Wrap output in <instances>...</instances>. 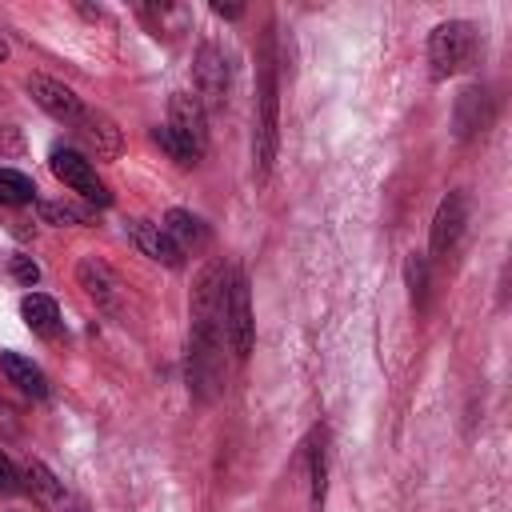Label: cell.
<instances>
[{
  "mask_svg": "<svg viewBox=\"0 0 512 512\" xmlns=\"http://www.w3.org/2000/svg\"><path fill=\"white\" fill-rule=\"evenodd\" d=\"M40 220L64 228V224H88L92 212L88 208H76V204H64V200H40Z\"/></svg>",
  "mask_w": 512,
  "mask_h": 512,
  "instance_id": "obj_21",
  "label": "cell"
},
{
  "mask_svg": "<svg viewBox=\"0 0 512 512\" xmlns=\"http://www.w3.org/2000/svg\"><path fill=\"white\" fill-rule=\"evenodd\" d=\"M224 300H228V268L208 264L192 288V336H188V388L200 400H212L220 392Z\"/></svg>",
  "mask_w": 512,
  "mask_h": 512,
  "instance_id": "obj_1",
  "label": "cell"
},
{
  "mask_svg": "<svg viewBox=\"0 0 512 512\" xmlns=\"http://www.w3.org/2000/svg\"><path fill=\"white\" fill-rule=\"evenodd\" d=\"M212 12H216V16H228V20H236L244 8H240V4H212Z\"/></svg>",
  "mask_w": 512,
  "mask_h": 512,
  "instance_id": "obj_27",
  "label": "cell"
},
{
  "mask_svg": "<svg viewBox=\"0 0 512 512\" xmlns=\"http://www.w3.org/2000/svg\"><path fill=\"white\" fill-rule=\"evenodd\" d=\"M48 164H52V172H56V180H64L72 192H80L88 204H112V196H108V188L100 184V176H96V168H92V160L88 156H80L76 148H52V156H48Z\"/></svg>",
  "mask_w": 512,
  "mask_h": 512,
  "instance_id": "obj_6",
  "label": "cell"
},
{
  "mask_svg": "<svg viewBox=\"0 0 512 512\" xmlns=\"http://www.w3.org/2000/svg\"><path fill=\"white\" fill-rule=\"evenodd\" d=\"M192 76H196V100L204 104V112H220L228 104V60L216 44H200Z\"/></svg>",
  "mask_w": 512,
  "mask_h": 512,
  "instance_id": "obj_7",
  "label": "cell"
},
{
  "mask_svg": "<svg viewBox=\"0 0 512 512\" xmlns=\"http://www.w3.org/2000/svg\"><path fill=\"white\" fill-rule=\"evenodd\" d=\"M0 152H24V140H20V128H12V124H0Z\"/></svg>",
  "mask_w": 512,
  "mask_h": 512,
  "instance_id": "obj_25",
  "label": "cell"
},
{
  "mask_svg": "<svg viewBox=\"0 0 512 512\" xmlns=\"http://www.w3.org/2000/svg\"><path fill=\"white\" fill-rule=\"evenodd\" d=\"M20 432V420H16V408L0 396V436H16Z\"/></svg>",
  "mask_w": 512,
  "mask_h": 512,
  "instance_id": "obj_26",
  "label": "cell"
},
{
  "mask_svg": "<svg viewBox=\"0 0 512 512\" xmlns=\"http://www.w3.org/2000/svg\"><path fill=\"white\" fill-rule=\"evenodd\" d=\"M464 224H468V196L464 192H448L440 204H436V216H432V256L436 260H448L464 236Z\"/></svg>",
  "mask_w": 512,
  "mask_h": 512,
  "instance_id": "obj_8",
  "label": "cell"
},
{
  "mask_svg": "<svg viewBox=\"0 0 512 512\" xmlns=\"http://www.w3.org/2000/svg\"><path fill=\"white\" fill-rule=\"evenodd\" d=\"M304 452H308V468H312V504L320 508L324 504V488H328V436H324V428H316L308 436Z\"/></svg>",
  "mask_w": 512,
  "mask_h": 512,
  "instance_id": "obj_18",
  "label": "cell"
},
{
  "mask_svg": "<svg viewBox=\"0 0 512 512\" xmlns=\"http://www.w3.org/2000/svg\"><path fill=\"white\" fill-rule=\"evenodd\" d=\"M472 52H476V28L468 20H444L428 36V64L436 80L460 72L472 60Z\"/></svg>",
  "mask_w": 512,
  "mask_h": 512,
  "instance_id": "obj_2",
  "label": "cell"
},
{
  "mask_svg": "<svg viewBox=\"0 0 512 512\" xmlns=\"http://www.w3.org/2000/svg\"><path fill=\"white\" fill-rule=\"evenodd\" d=\"M452 124H456V136H460V140H468V136L484 132V128L492 124V96H488V88L468 84V88L456 96Z\"/></svg>",
  "mask_w": 512,
  "mask_h": 512,
  "instance_id": "obj_11",
  "label": "cell"
},
{
  "mask_svg": "<svg viewBox=\"0 0 512 512\" xmlns=\"http://www.w3.org/2000/svg\"><path fill=\"white\" fill-rule=\"evenodd\" d=\"M20 488H28V496L40 500V504H48V508L64 500V484H60L40 460H28V464L20 468Z\"/></svg>",
  "mask_w": 512,
  "mask_h": 512,
  "instance_id": "obj_17",
  "label": "cell"
},
{
  "mask_svg": "<svg viewBox=\"0 0 512 512\" xmlns=\"http://www.w3.org/2000/svg\"><path fill=\"white\" fill-rule=\"evenodd\" d=\"M152 140H156V144H160V148H164V152H168L176 164H184V168H188V164H196V160L188 156V148H184V144H180V140H176V136H172L164 124H156V128H152Z\"/></svg>",
  "mask_w": 512,
  "mask_h": 512,
  "instance_id": "obj_22",
  "label": "cell"
},
{
  "mask_svg": "<svg viewBox=\"0 0 512 512\" xmlns=\"http://www.w3.org/2000/svg\"><path fill=\"white\" fill-rule=\"evenodd\" d=\"M76 132H80V136H84V144H88L96 156H104V160H116V156H120V148H124V136H120L116 120H112V116H104V112L84 108V116L76 120Z\"/></svg>",
  "mask_w": 512,
  "mask_h": 512,
  "instance_id": "obj_12",
  "label": "cell"
},
{
  "mask_svg": "<svg viewBox=\"0 0 512 512\" xmlns=\"http://www.w3.org/2000/svg\"><path fill=\"white\" fill-rule=\"evenodd\" d=\"M0 368H4L8 384H16L24 396H32V400H44V396H48V380H44V372H40L32 360H24V356H16V352H4V356H0Z\"/></svg>",
  "mask_w": 512,
  "mask_h": 512,
  "instance_id": "obj_16",
  "label": "cell"
},
{
  "mask_svg": "<svg viewBox=\"0 0 512 512\" xmlns=\"http://www.w3.org/2000/svg\"><path fill=\"white\" fill-rule=\"evenodd\" d=\"M20 316H24V324H28L36 336H44V340H56V336H60V308H56L52 296L28 292V296L20 300Z\"/></svg>",
  "mask_w": 512,
  "mask_h": 512,
  "instance_id": "obj_15",
  "label": "cell"
},
{
  "mask_svg": "<svg viewBox=\"0 0 512 512\" xmlns=\"http://www.w3.org/2000/svg\"><path fill=\"white\" fill-rule=\"evenodd\" d=\"M12 276H16L24 288H32V284L40 280V268H36L32 256H12Z\"/></svg>",
  "mask_w": 512,
  "mask_h": 512,
  "instance_id": "obj_23",
  "label": "cell"
},
{
  "mask_svg": "<svg viewBox=\"0 0 512 512\" xmlns=\"http://www.w3.org/2000/svg\"><path fill=\"white\" fill-rule=\"evenodd\" d=\"M160 228H164L168 240L180 248V256H196V252H204V248L212 244V228H208L196 212H188V208H168Z\"/></svg>",
  "mask_w": 512,
  "mask_h": 512,
  "instance_id": "obj_10",
  "label": "cell"
},
{
  "mask_svg": "<svg viewBox=\"0 0 512 512\" xmlns=\"http://www.w3.org/2000/svg\"><path fill=\"white\" fill-rule=\"evenodd\" d=\"M404 280H408V296L416 308H428V260L420 252H412L404 260Z\"/></svg>",
  "mask_w": 512,
  "mask_h": 512,
  "instance_id": "obj_20",
  "label": "cell"
},
{
  "mask_svg": "<svg viewBox=\"0 0 512 512\" xmlns=\"http://www.w3.org/2000/svg\"><path fill=\"white\" fill-rule=\"evenodd\" d=\"M252 156H256L260 176L272 168V156H276V64L272 56H264V68H260V116H256Z\"/></svg>",
  "mask_w": 512,
  "mask_h": 512,
  "instance_id": "obj_5",
  "label": "cell"
},
{
  "mask_svg": "<svg viewBox=\"0 0 512 512\" xmlns=\"http://www.w3.org/2000/svg\"><path fill=\"white\" fill-rule=\"evenodd\" d=\"M128 236H132V244H136L144 256H152V260H160V264H168V268H180V264H184L180 248L168 240V232H164L160 224H152V220H132V224H128Z\"/></svg>",
  "mask_w": 512,
  "mask_h": 512,
  "instance_id": "obj_14",
  "label": "cell"
},
{
  "mask_svg": "<svg viewBox=\"0 0 512 512\" xmlns=\"http://www.w3.org/2000/svg\"><path fill=\"white\" fill-rule=\"evenodd\" d=\"M252 296H248V276L240 268H228V300H224V340L236 360H248L252 352Z\"/></svg>",
  "mask_w": 512,
  "mask_h": 512,
  "instance_id": "obj_3",
  "label": "cell"
},
{
  "mask_svg": "<svg viewBox=\"0 0 512 512\" xmlns=\"http://www.w3.org/2000/svg\"><path fill=\"white\" fill-rule=\"evenodd\" d=\"M32 200H36V184L16 168H0V204L20 208V204H32Z\"/></svg>",
  "mask_w": 512,
  "mask_h": 512,
  "instance_id": "obj_19",
  "label": "cell"
},
{
  "mask_svg": "<svg viewBox=\"0 0 512 512\" xmlns=\"http://www.w3.org/2000/svg\"><path fill=\"white\" fill-rule=\"evenodd\" d=\"M20 488V472L12 468V460L0 452V496H8V492H16Z\"/></svg>",
  "mask_w": 512,
  "mask_h": 512,
  "instance_id": "obj_24",
  "label": "cell"
},
{
  "mask_svg": "<svg viewBox=\"0 0 512 512\" xmlns=\"http://www.w3.org/2000/svg\"><path fill=\"white\" fill-rule=\"evenodd\" d=\"M164 128L188 148L192 160L204 156V148H208V120H204V104L192 92H172V100H168V124Z\"/></svg>",
  "mask_w": 512,
  "mask_h": 512,
  "instance_id": "obj_4",
  "label": "cell"
},
{
  "mask_svg": "<svg viewBox=\"0 0 512 512\" xmlns=\"http://www.w3.org/2000/svg\"><path fill=\"white\" fill-rule=\"evenodd\" d=\"M28 96H32L48 116H56V120H64V124H72V128H76V120L84 116L80 96H76L68 84L52 80V76H28Z\"/></svg>",
  "mask_w": 512,
  "mask_h": 512,
  "instance_id": "obj_9",
  "label": "cell"
},
{
  "mask_svg": "<svg viewBox=\"0 0 512 512\" xmlns=\"http://www.w3.org/2000/svg\"><path fill=\"white\" fill-rule=\"evenodd\" d=\"M76 280H80V288H84L100 308H116L120 280H116V272H112L100 256H84V260L76 264Z\"/></svg>",
  "mask_w": 512,
  "mask_h": 512,
  "instance_id": "obj_13",
  "label": "cell"
}]
</instances>
